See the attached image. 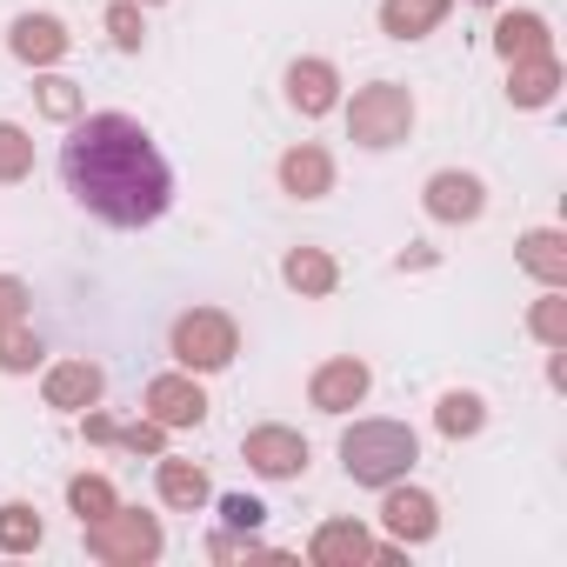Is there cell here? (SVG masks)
<instances>
[{
	"mask_svg": "<svg viewBox=\"0 0 567 567\" xmlns=\"http://www.w3.org/2000/svg\"><path fill=\"white\" fill-rule=\"evenodd\" d=\"M408 127H414V94L394 87V81L361 87L354 107H348V134L361 147H394V141H408Z\"/></svg>",
	"mask_w": 567,
	"mask_h": 567,
	"instance_id": "obj_3",
	"label": "cell"
},
{
	"mask_svg": "<svg viewBox=\"0 0 567 567\" xmlns=\"http://www.w3.org/2000/svg\"><path fill=\"white\" fill-rule=\"evenodd\" d=\"M0 547H8V554L41 547V514H34L28 501H8V507H0Z\"/></svg>",
	"mask_w": 567,
	"mask_h": 567,
	"instance_id": "obj_23",
	"label": "cell"
},
{
	"mask_svg": "<svg viewBox=\"0 0 567 567\" xmlns=\"http://www.w3.org/2000/svg\"><path fill=\"white\" fill-rule=\"evenodd\" d=\"M234 354H240V334H234V321H227L220 308H194V315L174 321V361H181L187 374H214V368H227Z\"/></svg>",
	"mask_w": 567,
	"mask_h": 567,
	"instance_id": "obj_5",
	"label": "cell"
},
{
	"mask_svg": "<svg viewBox=\"0 0 567 567\" xmlns=\"http://www.w3.org/2000/svg\"><path fill=\"white\" fill-rule=\"evenodd\" d=\"M527 328H534V341H547V348H567V301H560V288H547V301H534Z\"/></svg>",
	"mask_w": 567,
	"mask_h": 567,
	"instance_id": "obj_27",
	"label": "cell"
},
{
	"mask_svg": "<svg viewBox=\"0 0 567 567\" xmlns=\"http://www.w3.org/2000/svg\"><path fill=\"white\" fill-rule=\"evenodd\" d=\"M87 441H121V447H134V454H167V427H161V421L114 427L107 414H87Z\"/></svg>",
	"mask_w": 567,
	"mask_h": 567,
	"instance_id": "obj_22",
	"label": "cell"
},
{
	"mask_svg": "<svg viewBox=\"0 0 567 567\" xmlns=\"http://www.w3.org/2000/svg\"><path fill=\"white\" fill-rule=\"evenodd\" d=\"M280 274H288V288H295V295H308V301L334 295V280H341L334 254H321V247H295L288 260H280Z\"/></svg>",
	"mask_w": 567,
	"mask_h": 567,
	"instance_id": "obj_16",
	"label": "cell"
},
{
	"mask_svg": "<svg viewBox=\"0 0 567 567\" xmlns=\"http://www.w3.org/2000/svg\"><path fill=\"white\" fill-rule=\"evenodd\" d=\"M68 501H74V514H81V520H101V514H114V507H121V501H114V487H107L101 474H74V481H68Z\"/></svg>",
	"mask_w": 567,
	"mask_h": 567,
	"instance_id": "obj_25",
	"label": "cell"
},
{
	"mask_svg": "<svg viewBox=\"0 0 567 567\" xmlns=\"http://www.w3.org/2000/svg\"><path fill=\"white\" fill-rule=\"evenodd\" d=\"M441 14H447V0H381V28H388L394 41H421V34H434Z\"/></svg>",
	"mask_w": 567,
	"mask_h": 567,
	"instance_id": "obj_18",
	"label": "cell"
},
{
	"mask_svg": "<svg viewBox=\"0 0 567 567\" xmlns=\"http://www.w3.org/2000/svg\"><path fill=\"white\" fill-rule=\"evenodd\" d=\"M81 527H87V554L107 560V567H141V560L161 554V520H154V514L114 507V514H101V520H81Z\"/></svg>",
	"mask_w": 567,
	"mask_h": 567,
	"instance_id": "obj_4",
	"label": "cell"
},
{
	"mask_svg": "<svg viewBox=\"0 0 567 567\" xmlns=\"http://www.w3.org/2000/svg\"><path fill=\"white\" fill-rule=\"evenodd\" d=\"M240 454H247V467L267 474V481H295V474L308 467V441H301L295 427H254V434L240 441Z\"/></svg>",
	"mask_w": 567,
	"mask_h": 567,
	"instance_id": "obj_6",
	"label": "cell"
},
{
	"mask_svg": "<svg viewBox=\"0 0 567 567\" xmlns=\"http://www.w3.org/2000/svg\"><path fill=\"white\" fill-rule=\"evenodd\" d=\"M381 547H374V534L361 527V520H328L321 534H315V560L321 567H361V560H374Z\"/></svg>",
	"mask_w": 567,
	"mask_h": 567,
	"instance_id": "obj_14",
	"label": "cell"
},
{
	"mask_svg": "<svg viewBox=\"0 0 567 567\" xmlns=\"http://www.w3.org/2000/svg\"><path fill=\"white\" fill-rule=\"evenodd\" d=\"M34 361H41L34 328H28V321H0V368H8V374H28Z\"/></svg>",
	"mask_w": 567,
	"mask_h": 567,
	"instance_id": "obj_24",
	"label": "cell"
},
{
	"mask_svg": "<svg viewBox=\"0 0 567 567\" xmlns=\"http://www.w3.org/2000/svg\"><path fill=\"white\" fill-rule=\"evenodd\" d=\"M434 421H441V434H454V441H461V434H481L487 408H481V394H447Z\"/></svg>",
	"mask_w": 567,
	"mask_h": 567,
	"instance_id": "obj_28",
	"label": "cell"
},
{
	"mask_svg": "<svg viewBox=\"0 0 567 567\" xmlns=\"http://www.w3.org/2000/svg\"><path fill=\"white\" fill-rule=\"evenodd\" d=\"M280 187H288V194H301V200H321V194L334 187V161H328V147L301 141L288 161H280Z\"/></svg>",
	"mask_w": 567,
	"mask_h": 567,
	"instance_id": "obj_15",
	"label": "cell"
},
{
	"mask_svg": "<svg viewBox=\"0 0 567 567\" xmlns=\"http://www.w3.org/2000/svg\"><path fill=\"white\" fill-rule=\"evenodd\" d=\"M220 520H227L234 534H254V527L267 520V507H260L254 494H220Z\"/></svg>",
	"mask_w": 567,
	"mask_h": 567,
	"instance_id": "obj_31",
	"label": "cell"
},
{
	"mask_svg": "<svg viewBox=\"0 0 567 567\" xmlns=\"http://www.w3.org/2000/svg\"><path fill=\"white\" fill-rule=\"evenodd\" d=\"M61 181L107 227H154L174 207V167L161 161L154 134L127 114L74 121V134L61 147Z\"/></svg>",
	"mask_w": 567,
	"mask_h": 567,
	"instance_id": "obj_1",
	"label": "cell"
},
{
	"mask_svg": "<svg viewBox=\"0 0 567 567\" xmlns=\"http://www.w3.org/2000/svg\"><path fill=\"white\" fill-rule=\"evenodd\" d=\"M107 34H114V48H121V54H134V48H141V34H147V28H141V8H134V0H114V8H107Z\"/></svg>",
	"mask_w": 567,
	"mask_h": 567,
	"instance_id": "obj_30",
	"label": "cell"
},
{
	"mask_svg": "<svg viewBox=\"0 0 567 567\" xmlns=\"http://www.w3.org/2000/svg\"><path fill=\"white\" fill-rule=\"evenodd\" d=\"M381 520H388V534H394V540H408V547H414V540H427V534L441 527V514H434V501H427L421 487H394V481H388V501H381Z\"/></svg>",
	"mask_w": 567,
	"mask_h": 567,
	"instance_id": "obj_9",
	"label": "cell"
},
{
	"mask_svg": "<svg viewBox=\"0 0 567 567\" xmlns=\"http://www.w3.org/2000/svg\"><path fill=\"white\" fill-rule=\"evenodd\" d=\"M28 174H34V141L14 121H0V181H28Z\"/></svg>",
	"mask_w": 567,
	"mask_h": 567,
	"instance_id": "obj_26",
	"label": "cell"
},
{
	"mask_svg": "<svg viewBox=\"0 0 567 567\" xmlns=\"http://www.w3.org/2000/svg\"><path fill=\"white\" fill-rule=\"evenodd\" d=\"M8 48H14L28 68H54V61L68 54V28H61L54 14H21L14 34H8Z\"/></svg>",
	"mask_w": 567,
	"mask_h": 567,
	"instance_id": "obj_10",
	"label": "cell"
},
{
	"mask_svg": "<svg viewBox=\"0 0 567 567\" xmlns=\"http://www.w3.org/2000/svg\"><path fill=\"white\" fill-rule=\"evenodd\" d=\"M34 101H41V114H48V121H81V87H74V81H61V74H48Z\"/></svg>",
	"mask_w": 567,
	"mask_h": 567,
	"instance_id": "obj_29",
	"label": "cell"
},
{
	"mask_svg": "<svg viewBox=\"0 0 567 567\" xmlns=\"http://www.w3.org/2000/svg\"><path fill=\"white\" fill-rule=\"evenodd\" d=\"M414 454H421V441H414V427H401V421H354L348 441H341V467H348V481H361V487L401 481V474L414 467Z\"/></svg>",
	"mask_w": 567,
	"mask_h": 567,
	"instance_id": "obj_2",
	"label": "cell"
},
{
	"mask_svg": "<svg viewBox=\"0 0 567 567\" xmlns=\"http://www.w3.org/2000/svg\"><path fill=\"white\" fill-rule=\"evenodd\" d=\"M368 361H354V354H341V361H328V368H315V381H308V401L321 408V414H348V408H361L368 401Z\"/></svg>",
	"mask_w": 567,
	"mask_h": 567,
	"instance_id": "obj_7",
	"label": "cell"
},
{
	"mask_svg": "<svg viewBox=\"0 0 567 567\" xmlns=\"http://www.w3.org/2000/svg\"><path fill=\"white\" fill-rule=\"evenodd\" d=\"M507 68H514V81H507L514 107H547V101H554V87H560V61H554V54H534V61H507Z\"/></svg>",
	"mask_w": 567,
	"mask_h": 567,
	"instance_id": "obj_17",
	"label": "cell"
},
{
	"mask_svg": "<svg viewBox=\"0 0 567 567\" xmlns=\"http://www.w3.org/2000/svg\"><path fill=\"white\" fill-rule=\"evenodd\" d=\"M520 267H527L534 280H547V288H567V240H560L554 227H534V234L520 240Z\"/></svg>",
	"mask_w": 567,
	"mask_h": 567,
	"instance_id": "obj_19",
	"label": "cell"
},
{
	"mask_svg": "<svg viewBox=\"0 0 567 567\" xmlns=\"http://www.w3.org/2000/svg\"><path fill=\"white\" fill-rule=\"evenodd\" d=\"M200 414H207V394H200L187 374L147 381V421H161V427H194Z\"/></svg>",
	"mask_w": 567,
	"mask_h": 567,
	"instance_id": "obj_8",
	"label": "cell"
},
{
	"mask_svg": "<svg viewBox=\"0 0 567 567\" xmlns=\"http://www.w3.org/2000/svg\"><path fill=\"white\" fill-rule=\"evenodd\" d=\"M481 207H487V194H481L474 174H454V167H447V174L427 181V214H434V220H474Z\"/></svg>",
	"mask_w": 567,
	"mask_h": 567,
	"instance_id": "obj_13",
	"label": "cell"
},
{
	"mask_svg": "<svg viewBox=\"0 0 567 567\" xmlns=\"http://www.w3.org/2000/svg\"><path fill=\"white\" fill-rule=\"evenodd\" d=\"M288 101L315 121V114H328V107L341 101V74H334L328 61H295V68H288Z\"/></svg>",
	"mask_w": 567,
	"mask_h": 567,
	"instance_id": "obj_12",
	"label": "cell"
},
{
	"mask_svg": "<svg viewBox=\"0 0 567 567\" xmlns=\"http://www.w3.org/2000/svg\"><path fill=\"white\" fill-rule=\"evenodd\" d=\"M494 48H501L507 61H534V54H554V41H547V21H540V14H507V21L494 28Z\"/></svg>",
	"mask_w": 567,
	"mask_h": 567,
	"instance_id": "obj_20",
	"label": "cell"
},
{
	"mask_svg": "<svg viewBox=\"0 0 567 567\" xmlns=\"http://www.w3.org/2000/svg\"><path fill=\"white\" fill-rule=\"evenodd\" d=\"M154 461H161V474H154V481H161V501L194 514V507L207 501V474H200L194 461H174V454H154Z\"/></svg>",
	"mask_w": 567,
	"mask_h": 567,
	"instance_id": "obj_21",
	"label": "cell"
},
{
	"mask_svg": "<svg viewBox=\"0 0 567 567\" xmlns=\"http://www.w3.org/2000/svg\"><path fill=\"white\" fill-rule=\"evenodd\" d=\"M21 315H28V280L0 274V321H21Z\"/></svg>",
	"mask_w": 567,
	"mask_h": 567,
	"instance_id": "obj_32",
	"label": "cell"
},
{
	"mask_svg": "<svg viewBox=\"0 0 567 567\" xmlns=\"http://www.w3.org/2000/svg\"><path fill=\"white\" fill-rule=\"evenodd\" d=\"M101 388H107V374H101L94 361H61V368H48V408L81 414V408L101 401Z\"/></svg>",
	"mask_w": 567,
	"mask_h": 567,
	"instance_id": "obj_11",
	"label": "cell"
}]
</instances>
